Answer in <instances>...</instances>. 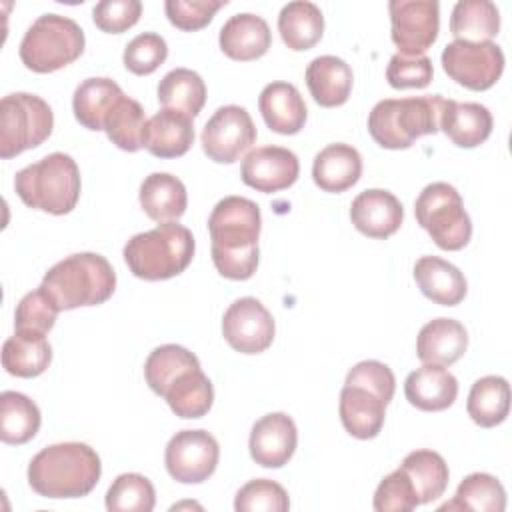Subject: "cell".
Wrapping results in <instances>:
<instances>
[{"label":"cell","mask_w":512,"mask_h":512,"mask_svg":"<svg viewBox=\"0 0 512 512\" xmlns=\"http://www.w3.org/2000/svg\"><path fill=\"white\" fill-rule=\"evenodd\" d=\"M262 216L256 202L244 196L222 198L208 218L212 262L228 280H248L260 260L258 236Z\"/></svg>","instance_id":"6da1fadb"},{"label":"cell","mask_w":512,"mask_h":512,"mask_svg":"<svg viewBox=\"0 0 512 512\" xmlns=\"http://www.w3.org/2000/svg\"><path fill=\"white\" fill-rule=\"evenodd\" d=\"M100 474V456L84 442L46 446L28 464V484L44 498H82L94 490Z\"/></svg>","instance_id":"7a4b0ae2"},{"label":"cell","mask_w":512,"mask_h":512,"mask_svg":"<svg viewBox=\"0 0 512 512\" xmlns=\"http://www.w3.org/2000/svg\"><path fill=\"white\" fill-rule=\"evenodd\" d=\"M40 288L52 298L58 310L98 306L116 288L112 264L96 252H78L56 262L42 278Z\"/></svg>","instance_id":"3957f363"},{"label":"cell","mask_w":512,"mask_h":512,"mask_svg":"<svg viewBox=\"0 0 512 512\" xmlns=\"http://www.w3.org/2000/svg\"><path fill=\"white\" fill-rule=\"evenodd\" d=\"M196 242L178 222H160L148 232L134 234L124 246V262L142 280H168L182 274L192 262Z\"/></svg>","instance_id":"277c9868"},{"label":"cell","mask_w":512,"mask_h":512,"mask_svg":"<svg viewBox=\"0 0 512 512\" xmlns=\"http://www.w3.org/2000/svg\"><path fill=\"white\" fill-rule=\"evenodd\" d=\"M80 170L70 154L52 152L16 172L14 190L20 200L48 214H68L80 198Z\"/></svg>","instance_id":"5b68a950"},{"label":"cell","mask_w":512,"mask_h":512,"mask_svg":"<svg viewBox=\"0 0 512 512\" xmlns=\"http://www.w3.org/2000/svg\"><path fill=\"white\" fill-rule=\"evenodd\" d=\"M442 104L440 94L380 100L368 114V132L382 148H410L420 136L440 130Z\"/></svg>","instance_id":"8992f818"},{"label":"cell","mask_w":512,"mask_h":512,"mask_svg":"<svg viewBox=\"0 0 512 512\" xmlns=\"http://www.w3.org/2000/svg\"><path fill=\"white\" fill-rule=\"evenodd\" d=\"M84 44V30L72 18L42 14L26 30L18 52L28 70L48 74L80 58Z\"/></svg>","instance_id":"52a82bcc"},{"label":"cell","mask_w":512,"mask_h":512,"mask_svg":"<svg viewBox=\"0 0 512 512\" xmlns=\"http://www.w3.org/2000/svg\"><path fill=\"white\" fill-rule=\"evenodd\" d=\"M418 224L442 250H462L472 238V222L460 192L448 182L428 184L416 198Z\"/></svg>","instance_id":"ba28073f"},{"label":"cell","mask_w":512,"mask_h":512,"mask_svg":"<svg viewBox=\"0 0 512 512\" xmlns=\"http://www.w3.org/2000/svg\"><path fill=\"white\" fill-rule=\"evenodd\" d=\"M54 128V114L46 100L28 92H14L0 102V156L4 160L40 146Z\"/></svg>","instance_id":"9c48e42d"},{"label":"cell","mask_w":512,"mask_h":512,"mask_svg":"<svg viewBox=\"0 0 512 512\" xmlns=\"http://www.w3.org/2000/svg\"><path fill=\"white\" fill-rule=\"evenodd\" d=\"M442 68L468 90H488L502 76L504 52L494 42L454 40L442 50Z\"/></svg>","instance_id":"30bf717a"},{"label":"cell","mask_w":512,"mask_h":512,"mask_svg":"<svg viewBox=\"0 0 512 512\" xmlns=\"http://www.w3.org/2000/svg\"><path fill=\"white\" fill-rule=\"evenodd\" d=\"M390 36L402 56H422L438 38L440 4L436 0H392Z\"/></svg>","instance_id":"8fae6325"},{"label":"cell","mask_w":512,"mask_h":512,"mask_svg":"<svg viewBox=\"0 0 512 512\" xmlns=\"http://www.w3.org/2000/svg\"><path fill=\"white\" fill-rule=\"evenodd\" d=\"M202 150L218 164H232L256 142V126L246 108L220 106L202 128Z\"/></svg>","instance_id":"7c38bea8"},{"label":"cell","mask_w":512,"mask_h":512,"mask_svg":"<svg viewBox=\"0 0 512 512\" xmlns=\"http://www.w3.org/2000/svg\"><path fill=\"white\" fill-rule=\"evenodd\" d=\"M220 458L216 438L206 430H180L176 432L164 452L168 474L182 484H200L208 480Z\"/></svg>","instance_id":"4fadbf2b"},{"label":"cell","mask_w":512,"mask_h":512,"mask_svg":"<svg viewBox=\"0 0 512 512\" xmlns=\"http://www.w3.org/2000/svg\"><path fill=\"white\" fill-rule=\"evenodd\" d=\"M274 318L266 306L252 298L244 296L234 300L222 318L224 340L242 354H260L274 340Z\"/></svg>","instance_id":"5bb4252c"},{"label":"cell","mask_w":512,"mask_h":512,"mask_svg":"<svg viewBox=\"0 0 512 512\" xmlns=\"http://www.w3.org/2000/svg\"><path fill=\"white\" fill-rule=\"evenodd\" d=\"M300 174L298 156L282 146H260L242 160V182L258 192H278L290 188Z\"/></svg>","instance_id":"9a60e30c"},{"label":"cell","mask_w":512,"mask_h":512,"mask_svg":"<svg viewBox=\"0 0 512 512\" xmlns=\"http://www.w3.org/2000/svg\"><path fill=\"white\" fill-rule=\"evenodd\" d=\"M298 430L284 412H270L254 422L250 430V456L264 468H282L294 456Z\"/></svg>","instance_id":"2e32d148"},{"label":"cell","mask_w":512,"mask_h":512,"mask_svg":"<svg viewBox=\"0 0 512 512\" xmlns=\"http://www.w3.org/2000/svg\"><path fill=\"white\" fill-rule=\"evenodd\" d=\"M350 220L358 232L368 238L384 240L398 232L404 220L400 200L382 188L360 192L350 204Z\"/></svg>","instance_id":"e0dca14e"},{"label":"cell","mask_w":512,"mask_h":512,"mask_svg":"<svg viewBox=\"0 0 512 512\" xmlns=\"http://www.w3.org/2000/svg\"><path fill=\"white\" fill-rule=\"evenodd\" d=\"M404 394L418 410L440 412L454 404L458 396V380L444 366L424 364L406 376Z\"/></svg>","instance_id":"ac0fdd59"},{"label":"cell","mask_w":512,"mask_h":512,"mask_svg":"<svg viewBox=\"0 0 512 512\" xmlns=\"http://www.w3.org/2000/svg\"><path fill=\"white\" fill-rule=\"evenodd\" d=\"M218 42L228 58L248 62L268 52L272 44V32L262 16L242 12L230 16L224 22Z\"/></svg>","instance_id":"d6986e66"},{"label":"cell","mask_w":512,"mask_h":512,"mask_svg":"<svg viewBox=\"0 0 512 512\" xmlns=\"http://www.w3.org/2000/svg\"><path fill=\"white\" fill-rule=\"evenodd\" d=\"M258 108L272 132L296 134L306 124V104L298 88L290 82H270L258 96Z\"/></svg>","instance_id":"ffe728a7"},{"label":"cell","mask_w":512,"mask_h":512,"mask_svg":"<svg viewBox=\"0 0 512 512\" xmlns=\"http://www.w3.org/2000/svg\"><path fill=\"white\" fill-rule=\"evenodd\" d=\"M194 144V124L184 112L162 108L144 128V148L156 158L184 156Z\"/></svg>","instance_id":"44dd1931"},{"label":"cell","mask_w":512,"mask_h":512,"mask_svg":"<svg viewBox=\"0 0 512 512\" xmlns=\"http://www.w3.org/2000/svg\"><path fill=\"white\" fill-rule=\"evenodd\" d=\"M468 332L454 318H434L426 322L416 340V356L424 364L450 366L464 356Z\"/></svg>","instance_id":"7402d4cb"},{"label":"cell","mask_w":512,"mask_h":512,"mask_svg":"<svg viewBox=\"0 0 512 512\" xmlns=\"http://www.w3.org/2000/svg\"><path fill=\"white\" fill-rule=\"evenodd\" d=\"M492 114L478 102L444 100L440 130L460 148H476L492 134Z\"/></svg>","instance_id":"603a6c76"},{"label":"cell","mask_w":512,"mask_h":512,"mask_svg":"<svg viewBox=\"0 0 512 512\" xmlns=\"http://www.w3.org/2000/svg\"><path fill=\"white\" fill-rule=\"evenodd\" d=\"M338 412L344 430L358 438L370 440L380 434L386 418V404L370 390L362 386H348L340 390Z\"/></svg>","instance_id":"cb8c5ba5"},{"label":"cell","mask_w":512,"mask_h":512,"mask_svg":"<svg viewBox=\"0 0 512 512\" xmlns=\"http://www.w3.org/2000/svg\"><path fill=\"white\" fill-rule=\"evenodd\" d=\"M362 176V156L350 144H328L314 156L312 178L324 192H344Z\"/></svg>","instance_id":"d4e9b609"},{"label":"cell","mask_w":512,"mask_h":512,"mask_svg":"<svg viewBox=\"0 0 512 512\" xmlns=\"http://www.w3.org/2000/svg\"><path fill=\"white\" fill-rule=\"evenodd\" d=\"M414 280L420 292L440 306H456L468 292L464 274L438 256L418 258L414 264Z\"/></svg>","instance_id":"484cf974"},{"label":"cell","mask_w":512,"mask_h":512,"mask_svg":"<svg viewBox=\"0 0 512 512\" xmlns=\"http://www.w3.org/2000/svg\"><path fill=\"white\" fill-rule=\"evenodd\" d=\"M352 68L338 56L324 54L306 68V86L316 104L324 108L342 106L352 92Z\"/></svg>","instance_id":"4316f807"},{"label":"cell","mask_w":512,"mask_h":512,"mask_svg":"<svg viewBox=\"0 0 512 512\" xmlns=\"http://www.w3.org/2000/svg\"><path fill=\"white\" fill-rule=\"evenodd\" d=\"M140 206L156 222L178 220L188 206L186 186L168 172H152L140 184Z\"/></svg>","instance_id":"83f0119b"},{"label":"cell","mask_w":512,"mask_h":512,"mask_svg":"<svg viewBox=\"0 0 512 512\" xmlns=\"http://www.w3.org/2000/svg\"><path fill=\"white\" fill-rule=\"evenodd\" d=\"M52 362V346L44 334L16 330L2 346V366L18 378H36Z\"/></svg>","instance_id":"f1b7e54d"},{"label":"cell","mask_w":512,"mask_h":512,"mask_svg":"<svg viewBox=\"0 0 512 512\" xmlns=\"http://www.w3.org/2000/svg\"><path fill=\"white\" fill-rule=\"evenodd\" d=\"M278 32L290 50H310L324 34L322 10L308 0L288 2L278 14Z\"/></svg>","instance_id":"f546056e"},{"label":"cell","mask_w":512,"mask_h":512,"mask_svg":"<svg viewBox=\"0 0 512 512\" xmlns=\"http://www.w3.org/2000/svg\"><path fill=\"white\" fill-rule=\"evenodd\" d=\"M122 96V88L112 78H86L72 96L74 116L88 130H104L108 112Z\"/></svg>","instance_id":"4dcf8cb0"},{"label":"cell","mask_w":512,"mask_h":512,"mask_svg":"<svg viewBox=\"0 0 512 512\" xmlns=\"http://www.w3.org/2000/svg\"><path fill=\"white\" fill-rule=\"evenodd\" d=\"M162 398L178 418H202L212 408L214 388L200 368H190L166 388Z\"/></svg>","instance_id":"1f68e13d"},{"label":"cell","mask_w":512,"mask_h":512,"mask_svg":"<svg viewBox=\"0 0 512 512\" xmlns=\"http://www.w3.org/2000/svg\"><path fill=\"white\" fill-rule=\"evenodd\" d=\"M500 30V12L490 0H458L450 16V32L464 42H492Z\"/></svg>","instance_id":"d6a6232c"},{"label":"cell","mask_w":512,"mask_h":512,"mask_svg":"<svg viewBox=\"0 0 512 512\" xmlns=\"http://www.w3.org/2000/svg\"><path fill=\"white\" fill-rule=\"evenodd\" d=\"M468 416L482 428L498 426L510 412V384L502 376L478 378L468 394Z\"/></svg>","instance_id":"836d02e7"},{"label":"cell","mask_w":512,"mask_h":512,"mask_svg":"<svg viewBox=\"0 0 512 512\" xmlns=\"http://www.w3.org/2000/svg\"><path fill=\"white\" fill-rule=\"evenodd\" d=\"M40 410L22 392L6 390L0 394V438L6 444H26L40 430Z\"/></svg>","instance_id":"e575fe53"},{"label":"cell","mask_w":512,"mask_h":512,"mask_svg":"<svg viewBox=\"0 0 512 512\" xmlns=\"http://www.w3.org/2000/svg\"><path fill=\"white\" fill-rule=\"evenodd\" d=\"M158 102L164 108L194 118L206 102V84L198 72L190 68H174L158 84Z\"/></svg>","instance_id":"d590c367"},{"label":"cell","mask_w":512,"mask_h":512,"mask_svg":"<svg viewBox=\"0 0 512 512\" xmlns=\"http://www.w3.org/2000/svg\"><path fill=\"white\" fill-rule=\"evenodd\" d=\"M506 508V490L502 482L486 472L468 474L456 488L450 502L438 510H480V512H502Z\"/></svg>","instance_id":"8d00e7d4"},{"label":"cell","mask_w":512,"mask_h":512,"mask_svg":"<svg viewBox=\"0 0 512 512\" xmlns=\"http://www.w3.org/2000/svg\"><path fill=\"white\" fill-rule=\"evenodd\" d=\"M400 468L412 480L420 504H428L440 498L448 486V464L434 450H414L406 454Z\"/></svg>","instance_id":"74e56055"},{"label":"cell","mask_w":512,"mask_h":512,"mask_svg":"<svg viewBox=\"0 0 512 512\" xmlns=\"http://www.w3.org/2000/svg\"><path fill=\"white\" fill-rule=\"evenodd\" d=\"M190 368H200V362L188 348L180 344H162L148 354L144 362V378L154 394L164 396L166 388Z\"/></svg>","instance_id":"f35d334b"},{"label":"cell","mask_w":512,"mask_h":512,"mask_svg":"<svg viewBox=\"0 0 512 512\" xmlns=\"http://www.w3.org/2000/svg\"><path fill=\"white\" fill-rule=\"evenodd\" d=\"M146 116L140 102L128 98L126 94L112 106L104 120V130L112 144L126 152H138L144 148V128Z\"/></svg>","instance_id":"ab89813d"},{"label":"cell","mask_w":512,"mask_h":512,"mask_svg":"<svg viewBox=\"0 0 512 512\" xmlns=\"http://www.w3.org/2000/svg\"><path fill=\"white\" fill-rule=\"evenodd\" d=\"M156 504L152 482L136 472L120 474L106 492V508L110 512H150Z\"/></svg>","instance_id":"60d3db41"},{"label":"cell","mask_w":512,"mask_h":512,"mask_svg":"<svg viewBox=\"0 0 512 512\" xmlns=\"http://www.w3.org/2000/svg\"><path fill=\"white\" fill-rule=\"evenodd\" d=\"M58 306L52 302V298L38 286L34 292H28L16 306L14 312V326L22 332H34V334H48L54 328Z\"/></svg>","instance_id":"b9f144b4"},{"label":"cell","mask_w":512,"mask_h":512,"mask_svg":"<svg viewBox=\"0 0 512 512\" xmlns=\"http://www.w3.org/2000/svg\"><path fill=\"white\" fill-rule=\"evenodd\" d=\"M290 508V498L284 486L268 478H256L244 484L234 500V510L238 512H286Z\"/></svg>","instance_id":"7bdbcfd3"},{"label":"cell","mask_w":512,"mask_h":512,"mask_svg":"<svg viewBox=\"0 0 512 512\" xmlns=\"http://www.w3.org/2000/svg\"><path fill=\"white\" fill-rule=\"evenodd\" d=\"M168 56L166 40L156 32H142L124 48V66L136 76L152 74Z\"/></svg>","instance_id":"ee69618b"},{"label":"cell","mask_w":512,"mask_h":512,"mask_svg":"<svg viewBox=\"0 0 512 512\" xmlns=\"http://www.w3.org/2000/svg\"><path fill=\"white\" fill-rule=\"evenodd\" d=\"M372 504L376 512H410L420 504V500L412 480L398 466L378 484Z\"/></svg>","instance_id":"f6af8a7d"},{"label":"cell","mask_w":512,"mask_h":512,"mask_svg":"<svg viewBox=\"0 0 512 512\" xmlns=\"http://www.w3.org/2000/svg\"><path fill=\"white\" fill-rule=\"evenodd\" d=\"M434 68L432 60L422 56H402L394 54L386 68V80L392 88L404 90V88H426L432 82Z\"/></svg>","instance_id":"bcb514c9"},{"label":"cell","mask_w":512,"mask_h":512,"mask_svg":"<svg viewBox=\"0 0 512 512\" xmlns=\"http://www.w3.org/2000/svg\"><path fill=\"white\" fill-rule=\"evenodd\" d=\"M226 6V0H166L164 10L172 26L194 32L210 24L214 14Z\"/></svg>","instance_id":"7dc6e473"},{"label":"cell","mask_w":512,"mask_h":512,"mask_svg":"<svg viewBox=\"0 0 512 512\" xmlns=\"http://www.w3.org/2000/svg\"><path fill=\"white\" fill-rule=\"evenodd\" d=\"M348 386H362L370 392H374L386 406L394 398L396 390V378L394 372L378 360H362L356 366H352L346 374Z\"/></svg>","instance_id":"c3c4849f"},{"label":"cell","mask_w":512,"mask_h":512,"mask_svg":"<svg viewBox=\"0 0 512 512\" xmlns=\"http://www.w3.org/2000/svg\"><path fill=\"white\" fill-rule=\"evenodd\" d=\"M142 14L140 0H104L92 10L94 24L108 34H120L132 28Z\"/></svg>","instance_id":"681fc988"}]
</instances>
